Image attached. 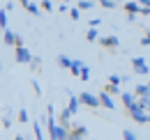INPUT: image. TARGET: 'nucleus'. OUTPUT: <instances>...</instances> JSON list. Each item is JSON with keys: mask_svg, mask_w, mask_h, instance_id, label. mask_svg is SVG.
Wrapping results in <instances>:
<instances>
[{"mask_svg": "<svg viewBox=\"0 0 150 140\" xmlns=\"http://www.w3.org/2000/svg\"><path fill=\"white\" fill-rule=\"evenodd\" d=\"M39 64H42V60H39V57H33V62H30V67H33V69H39Z\"/></svg>", "mask_w": 150, "mask_h": 140, "instance_id": "obj_30", "label": "nucleus"}, {"mask_svg": "<svg viewBox=\"0 0 150 140\" xmlns=\"http://www.w3.org/2000/svg\"><path fill=\"white\" fill-rule=\"evenodd\" d=\"M88 78H90V67H88V64H83V69H81V80L86 83Z\"/></svg>", "mask_w": 150, "mask_h": 140, "instance_id": "obj_24", "label": "nucleus"}, {"mask_svg": "<svg viewBox=\"0 0 150 140\" xmlns=\"http://www.w3.org/2000/svg\"><path fill=\"white\" fill-rule=\"evenodd\" d=\"M33 131H35V138L37 140H44V131H42V122H39V120L33 124Z\"/></svg>", "mask_w": 150, "mask_h": 140, "instance_id": "obj_18", "label": "nucleus"}, {"mask_svg": "<svg viewBox=\"0 0 150 140\" xmlns=\"http://www.w3.org/2000/svg\"><path fill=\"white\" fill-rule=\"evenodd\" d=\"M132 67L134 71L139 74V76H150V69H148V62H146V57H132Z\"/></svg>", "mask_w": 150, "mask_h": 140, "instance_id": "obj_2", "label": "nucleus"}, {"mask_svg": "<svg viewBox=\"0 0 150 140\" xmlns=\"http://www.w3.org/2000/svg\"><path fill=\"white\" fill-rule=\"evenodd\" d=\"M58 9L65 14V12H69V7H67V2H62V5H58Z\"/></svg>", "mask_w": 150, "mask_h": 140, "instance_id": "obj_32", "label": "nucleus"}, {"mask_svg": "<svg viewBox=\"0 0 150 140\" xmlns=\"http://www.w3.org/2000/svg\"><path fill=\"white\" fill-rule=\"evenodd\" d=\"M79 101H81V106H88V108H99V97H95L90 92H81Z\"/></svg>", "mask_w": 150, "mask_h": 140, "instance_id": "obj_3", "label": "nucleus"}, {"mask_svg": "<svg viewBox=\"0 0 150 140\" xmlns=\"http://www.w3.org/2000/svg\"><path fill=\"white\" fill-rule=\"evenodd\" d=\"M30 85H33V90H35V94L39 97V94H42V90H39V83H37V80H30Z\"/></svg>", "mask_w": 150, "mask_h": 140, "instance_id": "obj_29", "label": "nucleus"}, {"mask_svg": "<svg viewBox=\"0 0 150 140\" xmlns=\"http://www.w3.org/2000/svg\"><path fill=\"white\" fill-rule=\"evenodd\" d=\"M2 126H5V129H9V126H12V108H7V110H5V115H2Z\"/></svg>", "mask_w": 150, "mask_h": 140, "instance_id": "obj_17", "label": "nucleus"}, {"mask_svg": "<svg viewBox=\"0 0 150 140\" xmlns=\"http://www.w3.org/2000/svg\"><path fill=\"white\" fill-rule=\"evenodd\" d=\"M148 85H150V76H148Z\"/></svg>", "mask_w": 150, "mask_h": 140, "instance_id": "obj_37", "label": "nucleus"}, {"mask_svg": "<svg viewBox=\"0 0 150 140\" xmlns=\"http://www.w3.org/2000/svg\"><path fill=\"white\" fill-rule=\"evenodd\" d=\"M127 110H129V117L134 120V122H139V124H148V117H150V115H146V110H148V101L139 99V101L132 106V108H127Z\"/></svg>", "mask_w": 150, "mask_h": 140, "instance_id": "obj_1", "label": "nucleus"}, {"mask_svg": "<svg viewBox=\"0 0 150 140\" xmlns=\"http://www.w3.org/2000/svg\"><path fill=\"white\" fill-rule=\"evenodd\" d=\"M56 62L60 64V67H62V69H72V62H74V60H69L67 55H58Z\"/></svg>", "mask_w": 150, "mask_h": 140, "instance_id": "obj_14", "label": "nucleus"}, {"mask_svg": "<svg viewBox=\"0 0 150 140\" xmlns=\"http://www.w3.org/2000/svg\"><path fill=\"white\" fill-rule=\"evenodd\" d=\"M19 122L21 124L28 122V110H25V108H21V110H19Z\"/></svg>", "mask_w": 150, "mask_h": 140, "instance_id": "obj_26", "label": "nucleus"}, {"mask_svg": "<svg viewBox=\"0 0 150 140\" xmlns=\"http://www.w3.org/2000/svg\"><path fill=\"white\" fill-rule=\"evenodd\" d=\"M104 92H106V94H122V92H120V88H118V85H106V88H104Z\"/></svg>", "mask_w": 150, "mask_h": 140, "instance_id": "obj_22", "label": "nucleus"}, {"mask_svg": "<svg viewBox=\"0 0 150 140\" xmlns=\"http://www.w3.org/2000/svg\"><path fill=\"white\" fill-rule=\"evenodd\" d=\"M88 136V129L83 124H72V131H69V140H83Z\"/></svg>", "mask_w": 150, "mask_h": 140, "instance_id": "obj_4", "label": "nucleus"}, {"mask_svg": "<svg viewBox=\"0 0 150 140\" xmlns=\"http://www.w3.org/2000/svg\"><path fill=\"white\" fill-rule=\"evenodd\" d=\"M141 44H143V46H150V32L146 37H141Z\"/></svg>", "mask_w": 150, "mask_h": 140, "instance_id": "obj_31", "label": "nucleus"}, {"mask_svg": "<svg viewBox=\"0 0 150 140\" xmlns=\"http://www.w3.org/2000/svg\"><path fill=\"white\" fill-rule=\"evenodd\" d=\"M122 9H125L129 16H136V14L141 12V5H139V2H134V0H129V2H122Z\"/></svg>", "mask_w": 150, "mask_h": 140, "instance_id": "obj_9", "label": "nucleus"}, {"mask_svg": "<svg viewBox=\"0 0 150 140\" xmlns=\"http://www.w3.org/2000/svg\"><path fill=\"white\" fill-rule=\"evenodd\" d=\"M139 5H141V7H146V9H150V0H139Z\"/></svg>", "mask_w": 150, "mask_h": 140, "instance_id": "obj_33", "label": "nucleus"}, {"mask_svg": "<svg viewBox=\"0 0 150 140\" xmlns=\"http://www.w3.org/2000/svg\"><path fill=\"white\" fill-rule=\"evenodd\" d=\"M120 101L125 104V108H132L139 99H136V94H134V92H122V94H120Z\"/></svg>", "mask_w": 150, "mask_h": 140, "instance_id": "obj_10", "label": "nucleus"}, {"mask_svg": "<svg viewBox=\"0 0 150 140\" xmlns=\"http://www.w3.org/2000/svg\"><path fill=\"white\" fill-rule=\"evenodd\" d=\"M69 18H72V21H79V18H81V12H79L76 7H72V9H69Z\"/></svg>", "mask_w": 150, "mask_h": 140, "instance_id": "obj_27", "label": "nucleus"}, {"mask_svg": "<svg viewBox=\"0 0 150 140\" xmlns=\"http://www.w3.org/2000/svg\"><path fill=\"white\" fill-rule=\"evenodd\" d=\"M14 57H16L19 64H30V62H33V53L28 51L25 46H23V48H16V55H14Z\"/></svg>", "mask_w": 150, "mask_h": 140, "instance_id": "obj_5", "label": "nucleus"}, {"mask_svg": "<svg viewBox=\"0 0 150 140\" xmlns=\"http://www.w3.org/2000/svg\"><path fill=\"white\" fill-rule=\"evenodd\" d=\"M122 140H139V138H136V133H134V131L125 129V131H122Z\"/></svg>", "mask_w": 150, "mask_h": 140, "instance_id": "obj_23", "label": "nucleus"}, {"mask_svg": "<svg viewBox=\"0 0 150 140\" xmlns=\"http://www.w3.org/2000/svg\"><path fill=\"white\" fill-rule=\"evenodd\" d=\"M74 7L79 9V12H88V9H93V2H90V0H79Z\"/></svg>", "mask_w": 150, "mask_h": 140, "instance_id": "obj_16", "label": "nucleus"}, {"mask_svg": "<svg viewBox=\"0 0 150 140\" xmlns=\"http://www.w3.org/2000/svg\"><path fill=\"white\" fill-rule=\"evenodd\" d=\"M7 16H9V12L2 7V9H0V28H2V30H7Z\"/></svg>", "mask_w": 150, "mask_h": 140, "instance_id": "obj_19", "label": "nucleus"}, {"mask_svg": "<svg viewBox=\"0 0 150 140\" xmlns=\"http://www.w3.org/2000/svg\"><path fill=\"white\" fill-rule=\"evenodd\" d=\"M148 124H150V117H148Z\"/></svg>", "mask_w": 150, "mask_h": 140, "instance_id": "obj_38", "label": "nucleus"}, {"mask_svg": "<svg viewBox=\"0 0 150 140\" xmlns=\"http://www.w3.org/2000/svg\"><path fill=\"white\" fill-rule=\"evenodd\" d=\"M120 83H122V76H118V74H111V76H109V85H118V88H120Z\"/></svg>", "mask_w": 150, "mask_h": 140, "instance_id": "obj_21", "label": "nucleus"}, {"mask_svg": "<svg viewBox=\"0 0 150 140\" xmlns=\"http://www.w3.org/2000/svg\"><path fill=\"white\" fill-rule=\"evenodd\" d=\"M16 39H19V35H16V32H12L9 28L5 30V35H2V41H5L7 46H16Z\"/></svg>", "mask_w": 150, "mask_h": 140, "instance_id": "obj_12", "label": "nucleus"}, {"mask_svg": "<svg viewBox=\"0 0 150 140\" xmlns=\"http://www.w3.org/2000/svg\"><path fill=\"white\" fill-rule=\"evenodd\" d=\"M86 39H88V41H99V32H97V30H93V28H90V30L86 32Z\"/></svg>", "mask_w": 150, "mask_h": 140, "instance_id": "obj_20", "label": "nucleus"}, {"mask_svg": "<svg viewBox=\"0 0 150 140\" xmlns=\"http://www.w3.org/2000/svg\"><path fill=\"white\" fill-rule=\"evenodd\" d=\"M81 69H83V62H81V60H74V62H72V69H69V74L81 78Z\"/></svg>", "mask_w": 150, "mask_h": 140, "instance_id": "obj_15", "label": "nucleus"}, {"mask_svg": "<svg viewBox=\"0 0 150 140\" xmlns=\"http://www.w3.org/2000/svg\"><path fill=\"white\" fill-rule=\"evenodd\" d=\"M148 110H150V99H148Z\"/></svg>", "mask_w": 150, "mask_h": 140, "instance_id": "obj_36", "label": "nucleus"}, {"mask_svg": "<svg viewBox=\"0 0 150 140\" xmlns=\"http://www.w3.org/2000/svg\"><path fill=\"white\" fill-rule=\"evenodd\" d=\"M14 140H28V138H25V136H21V133H19V136H14Z\"/></svg>", "mask_w": 150, "mask_h": 140, "instance_id": "obj_34", "label": "nucleus"}, {"mask_svg": "<svg viewBox=\"0 0 150 140\" xmlns=\"http://www.w3.org/2000/svg\"><path fill=\"white\" fill-rule=\"evenodd\" d=\"M99 106H104L106 110H115V101H113V97H111V94H106L104 90L99 92Z\"/></svg>", "mask_w": 150, "mask_h": 140, "instance_id": "obj_7", "label": "nucleus"}, {"mask_svg": "<svg viewBox=\"0 0 150 140\" xmlns=\"http://www.w3.org/2000/svg\"><path fill=\"white\" fill-rule=\"evenodd\" d=\"M99 44L104 46V48H118L120 46V39L115 35H109V37H99Z\"/></svg>", "mask_w": 150, "mask_h": 140, "instance_id": "obj_8", "label": "nucleus"}, {"mask_svg": "<svg viewBox=\"0 0 150 140\" xmlns=\"http://www.w3.org/2000/svg\"><path fill=\"white\" fill-rule=\"evenodd\" d=\"M134 94H136V99L148 101V99H150V85H148V83H139V85L134 88Z\"/></svg>", "mask_w": 150, "mask_h": 140, "instance_id": "obj_6", "label": "nucleus"}, {"mask_svg": "<svg viewBox=\"0 0 150 140\" xmlns=\"http://www.w3.org/2000/svg\"><path fill=\"white\" fill-rule=\"evenodd\" d=\"M102 7H104V9H115L118 5H115L113 0H102Z\"/></svg>", "mask_w": 150, "mask_h": 140, "instance_id": "obj_28", "label": "nucleus"}, {"mask_svg": "<svg viewBox=\"0 0 150 140\" xmlns=\"http://www.w3.org/2000/svg\"><path fill=\"white\" fill-rule=\"evenodd\" d=\"M0 71H2V60H0Z\"/></svg>", "mask_w": 150, "mask_h": 140, "instance_id": "obj_35", "label": "nucleus"}, {"mask_svg": "<svg viewBox=\"0 0 150 140\" xmlns=\"http://www.w3.org/2000/svg\"><path fill=\"white\" fill-rule=\"evenodd\" d=\"M21 7H23L25 12H30V14H35V16L39 14V5H37V2H30V0H23V2H21Z\"/></svg>", "mask_w": 150, "mask_h": 140, "instance_id": "obj_13", "label": "nucleus"}, {"mask_svg": "<svg viewBox=\"0 0 150 140\" xmlns=\"http://www.w3.org/2000/svg\"><path fill=\"white\" fill-rule=\"evenodd\" d=\"M67 110H69V115H72V117H74L76 113L81 110V101H79V97H74V94L69 97V104H67Z\"/></svg>", "mask_w": 150, "mask_h": 140, "instance_id": "obj_11", "label": "nucleus"}, {"mask_svg": "<svg viewBox=\"0 0 150 140\" xmlns=\"http://www.w3.org/2000/svg\"><path fill=\"white\" fill-rule=\"evenodd\" d=\"M53 7H56V5H53V2H49V0H44V2L39 5V9H44V12H53Z\"/></svg>", "mask_w": 150, "mask_h": 140, "instance_id": "obj_25", "label": "nucleus"}]
</instances>
